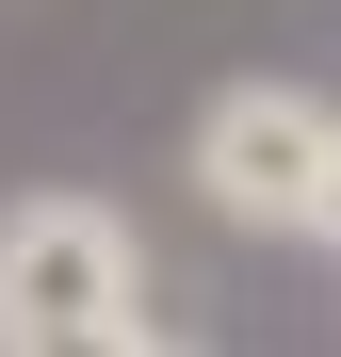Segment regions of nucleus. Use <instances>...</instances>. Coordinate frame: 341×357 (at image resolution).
Listing matches in <instances>:
<instances>
[{
	"label": "nucleus",
	"mask_w": 341,
	"mask_h": 357,
	"mask_svg": "<svg viewBox=\"0 0 341 357\" xmlns=\"http://www.w3.org/2000/svg\"><path fill=\"white\" fill-rule=\"evenodd\" d=\"M325 146H341V114H325L309 82H211L195 130H179V178H195L227 227H260V244H309Z\"/></svg>",
	"instance_id": "nucleus-1"
},
{
	"label": "nucleus",
	"mask_w": 341,
	"mask_h": 357,
	"mask_svg": "<svg viewBox=\"0 0 341 357\" xmlns=\"http://www.w3.org/2000/svg\"><path fill=\"white\" fill-rule=\"evenodd\" d=\"M130 309H146L130 211H98V195H17L0 211V357L82 341V325H130Z\"/></svg>",
	"instance_id": "nucleus-2"
},
{
	"label": "nucleus",
	"mask_w": 341,
	"mask_h": 357,
	"mask_svg": "<svg viewBox=\"0 0 341 357\" xmlns=\"http://www.w3.org/2000/svg\"><path fill=\"white\" fill-rule=\"evenodd\" d=\"M33 357H195L162 309H130V325H82V341H33Z\"/></svg>",
	"instance_id": "nucleus-3"
},
{
	"label": "nucleus",
	"mask_w": 341,
	"mask_h": 357,
	"mask_svg": "<svg viewBox=\"0 0 341 357\" xmlns=\"http://www.w3.org/2000/svg\"><path fill=\"white\" fill-rule=\"evenodd\" d=\"M309 244L341 260V146H325V195H309Z\"/></svg>",
	"instance_id": "nucleus-4"
}]
</instances>
